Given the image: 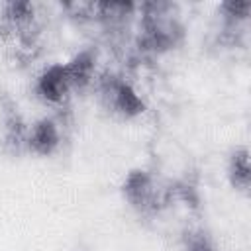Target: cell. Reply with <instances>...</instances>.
<instances>
[{"label": "cell", "mask_w": 251, "mask_h": 251, "mask_svg": "<svg viewBox=\"0 0 251 251\" xmlns=\"http://www.w3.org/2000/svg\"><path fill=\"white\" fill-rule=\"evenodd\" d=\"M218 14L222 20V25L226 31H235L241 27L251 14V4L245 0H227L218 6Z\"/></svg>", "instance_id": "cell-10"}, {"label": "cell", "mask_w": 251, "mask_h": 251, "mask_svg": "<svg viewBox=\"0 0 251 251\" xmlns=\"http://www.w3.org/2000/svg\"><path fill=\"white\" fill-rule=\"evenodd\" d=\"M155 12H147L139 25V47L149 53H167L180 45L184 37L182 24L171 16L167 6L151 4Z\"/></svg>", "instance_id": "cell-3"}, {"label": "cell", "mask_w": 251, "mask_h": 251, "mask_svg": "<svg viewBox=\"0 0 251 251\" xmlns=\"http://www.w3.org/2000/svg\"><path fill=\"white\" fill-rule=\"evenodd\" d=\"M63 145V127L55 116H39L29 122L25 137V155L47 159L53 157Z\"/></svg>", "instance_id": "cell-6"}, {"label": "cell", "mask_w": 251, "mask_h": 251, "mask_svg": "<svg viewBox=\"0 0 251 251\" xmlns=\"http://www.w3.org/2000/svg\"><path fill=\"white\" fill-rule=\"evenodd\" d=\"M94 96L98 106L112 118L131 122L145 114L147 102L131 80L118 73L98 75L94 80Z\"/></svg>", "instance_id": "cell-2"}, {"label": "cell", "mask_w": 251, "mask_h": 251, "mask_svg": "<svg viewBox=\"0 0 251 251\" xmlns=\"http://www.w3.org/2000/svg\"><path fill=\"white\" fill-rule=\"evenodd\" d=\"M120 196L124 204L145 220L159 218L173 206V184L165 182L155 171L147 167H131L120 180Z\"/></svg>", "instance_id": "cell-1"}, {"label": "cell", "mask_w": 251, "mask_h": 251, "mask_svg": "<svg viewBox=\"0 0 251 251\" xmlns=\"http://www.w3.org/2000/svg\"><path fill=\"white\" fill-rule=\"evenodd\" d=\"M31 92L45 106H63L73 96V84L67 75L65 63L57 61L43 67L33 78Z\"/></svg>", "instance_id": "cell-5"}, {"label": "cell", "mask_w": 251, "mask_h": 251, "mask_svg": "<svg viewBox=\"0 0 251 251\" xmlns=\"http://www.w3.org/2000/svg\"><path fill=\"white\" fill-rule=\"evenodd\" d=\"M29 122H25L18 102L6 92L0 96V147L10 157L25 155V137Z\"/></svg>", "instance_id": "cell-4"}, {"label": "cell", "mask_w": 251, "mask_h": 251, "mask_svg": "<svg viewBox=\"0 0 251 251\" xmlns=\"http://www.w3.org/2000/svg\"><path fill=\"white\" fill-rule=\"evenodd\" d=\"M226 180L231 190L247 196L251 190V153L245 143L233 145L226 155Z\"/></svg>", "instance_id": "cell-8"}, {"label": "cell", "mask_w": 251, "mask_h": 251, "mask_svg": "<svg viewBox=\"0 0 251 251\" xmlns=\"http://www.w3.org/2000/svg\"><path fill=\"white\" fill-rule=\"evenodd\" d=\"M65 63L67 75L73 84V92H84L94 86V80L98 78L96 75V65H98V51L94 47H82L75 55H71Z\"/></svg>", "instance_id": "cell-7"}, {"label": "cell", "mask_w": 251, "mask_h": 251, "mask_svg": "<svg viewBox=\"0 0 251 251\" xmlns=\"http://www.w3.org/2000/svg\"><path fill=\"white\" fill-rule=\"evenodd\" d=\"M178 251H222L214 233L204 226H188L180 233Z\"/></svg>", "instance_id": "cell-9"}]
</instances>
